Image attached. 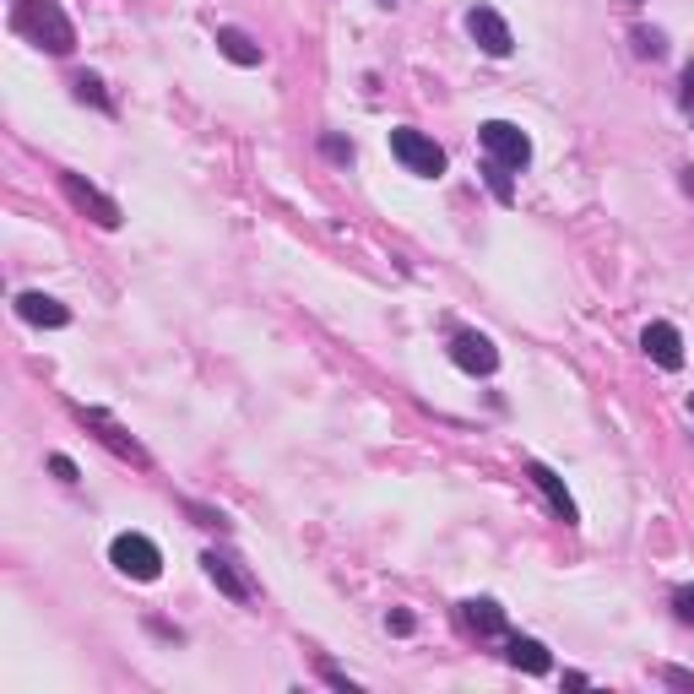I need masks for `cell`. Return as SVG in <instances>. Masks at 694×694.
<instances>
[{
  "mask_svg": "<svg viewBox=\"0 0 694 694\" xmlns=\"http://www.w3.org/2000/svg\"><path fill=\"white\" fill-rule=\"evenodd\" d=\"M634 50H640V55H651V61H662V50H668V44H662V33H634Z\"/></svg>",
  "mask_w": 694,
  "mask_h": 694,
  "instance_id": "18",
  "label": "cell"
},
{
  "mask_svg": "<svg viewBox=\"0 0 694 694\" xmlns=\"http://www.w3.org/2000/svg\"><path fill=\"white\" fill-rule=\"evenodd\" d=\"M690 413H694V396H690Z\"/></svg>",
  "mask_w": 694,
  "mask_h": 694,
  "instance_id": "24",
  "label": "cell"
},
{
  "mask_svg": "<svg viewBox=\"0 0 694 694\" xmlns=\"http://www.w3.org/2000/svg\"><path fill=\"white\" fill-rule=\"evenodd\" d=\"M391 152H396V163L407 174H424V180H440L445 174V147L435 136H424V130H413V126L391 130Z\"/></svg>",
  "mask_w": 694,
  "mask_h": 694,
  "instance_id": "2",
  "label": "cell"
},
{
  "mask_svg": "<svg viewBox=\"0 0 694 694\" xmlns=\"http://www.w3.org/2000/svg\"><path fill=\"white\" fill-rule=\"evenodd\" d=\"M325 152H331V158H342V163H353V147H348V141H337V136H325Z\"/></svg>",
  "mask_w": 694,
  "mask_h": 694,
  "instance_id": "20",
  "label": "cell"
},
{
  "mask_svg": "<svg viewBox=\"0 0 694 694\" xmlns=\"http://www.w3.org/2000/svg\"><path fill=\"white\" fill-rule=\"evenodd\" d=\"M17 28L33 44H44L50 55H71L76 50V28L61 11V0H17Z\"/></svg>",
  "mask_w": 694,
  "mask_h": 694,
  "instance_id": "1",
  "label": "cell"
},
{
  "mask_svg": "<svg viewBox=\"0 0 694 694\" xmlns=\"http://www.w3.org/2000/svg\"><path fill=\"white\" fill-rule=\"evenodd\" d=\"M640 348L651 353V364H662V370H684V337H679V325L651 320V325L640 331Z\"/></svg>",
  "mask_w": 694,
  "mask_h": 694,
  "instance_id": "7",
  "label": "cell"
},
{
  "mask_svg": "<svg viewBox=\"0 0 694 694\" xmlns=\"http://www.w3.org/2000/svg\"><path fill=\"white\" fill-rule=\"evenodd\" d=\"M673 602H679V619H690V624H694V586H679V591H673Z\"/></svg>",
  "mask_w": 694,
  "mask_h": 694,
  "instance_id": "19",
  "label": "cell"
},
{
  "mask_svg": "<svg viewBox=\"0 0 694 694\" xmlns=\"http://www.w3.org/2000/svg\"><path fill=\"white\" fill-rule=\"evenodd\" d=\"M450 359H456L467 375H494V370H500V348H494L483 331H456V337H450Z\"/></svg>",
  "mask_w": 694,
  "mask_h": 694,
  "instance_id": "6",
  "label": "cell"
},
{
  "mask_svg": "<svg viewBox=\"0 0 694 694\" xmlns=\"http://www.w3.org/2000/svg\"><path fill=\"white\" fill-rule=\"evenodd\" d=\"M679 185H684V195L694 201V163H690V169H679Z\"/></svg>",
  "mask_w": 694,
  "mask_h": 694,
  "instance_id": "23",
  "label": "cell"
},
{
  "mask_svg": "<svg viewBox=\"0 0 694 694\" xmlns=\"http://www.w3.org/2000/svg\"><path fill=\"white\" fill-rule=\"evenodd\" d=\"M109 559H115V569L130 575V580H158V575H163V554H158V543L141 537V532H120V537L109 543Z\"/></svg>",
  "mask_w": 694,
  "mask_h": 694,
  "instance_id": "4",
  "label": "cell"
},
{
  "mask_svg": "<svg viewBox=\"0 0 694 694\" xmlns=\"http://www.w3.org/2000/svg\"><path fill=\"white\" fill-rule=\"evenodd\" d=\"M201 565H206V580H212V586H223L234 602H250V580H239V575H234V559H217V554H206Z\"/></svg>",
  "mask_w": 694,
  "mask_h": 694,
  "instance_id": "13",
  "label": "cell"
},
{
  "mask_svg": "<svg viewBox=\"0 0 694 694\" xmlns=\"http://www.w3.org/2000/svg\"><path fill=\"white\" fill-rule=\"evenodd\" d=\"M17 316L28 320V325H65L71 310H65L61 299H50V293H22V299H17Z\"/></svg>",
  "mask_w": 694,
  "mask_h": 694,
  "instance_id": "10",
  "label": "cell"
},
{
  "mask_svg": "<svg viewBox=\"0 0 694 694\" xmlns=\"http://www.w3.org/2000/svg\"><path fill=\"white\" fill-rule=\"evenodd\" d=\"M217 50L234 65H260V44H250L239 28H217Z\"/></svg>",
  "mask_w": 694,
  "mask_h": 694,
  "instance_id": "14",
  "label": "cell"
},
{
  "mask_svg": "<svg viewBox=\"0 0 694 694\" xmlns=\"http://www.w3.org/2000/svg\"><path fill=\"white\" fill-rule=\"evenodd\" d=\"M467 33H472V39H478V50H483V55H494V61H505L510 50H515L510 22L494 11V6H472V11H467Z\"/></svg>",
  "mask_w": 694,
  "mask_h": 694,
  "instance_id": "5",
  "label": "cell"
},
{
  "mask_svg": "<svg viewBox=\"0 0 694 694\" xmlns=\"http://www.w3.org/2000/svg\"><path fill=\"white\" fill-rule=\"evenodd\" d=\"M380 6H391V0H380Z\"/></svg>",
  "mask_w": 694,
  "mask_h": 694,
  "instance_id": "25",
  "label": "cell"
},
{
  "mask_svg": "<svg viewBox=\"0 0 694 694\" xmlns=\"http://www.w3.org/2000/svg\"><path fill=\"white\" fill-rule=\"evenodd\" d=\"M478 141H483V152H489L500 169H510V174H521V169L532 163V141H526V130L510 126V120H483V126H478Z\"/></svg>",
  "mask_w": 694,
  "mask_h": 694,
  "instance_id": "3",
  "label": "cell"
},
{
  "mask_svg": "<svg viewBox=\"0 0 694 694\" xmlns=\"http://www.w3.org/2000/svg\"><path fill=\"white\" fill-rule=\"evenodd\" d=\"M461 624L478 630V634H505V613H500V602L472 597V602H461Z\"/></svg>",
  "mask_w": 694,
  "mask_h": 694,
  "instance_id": "12",
  "label": "cell"
},
{
  "mask_svg": "<svg viewBox=\"0 0 694 694\" xmlns=\"http://www.w3.org/2000/svg\"><path fill=\"white\" fill-rule=\"evenodd\" d=\"M668 684H679V690H694V673H679V668H673V673H668Z\"/></svg>",
  "mask_w": 694,
  "mask_h": 694,
  "instance_id": "22",
  "label": "cell"
},
{
  "mask_svg": "<svg viewBox=\"0 0 694 694\" xmlns=\"http://www.w3.org/2000/svg\"><path fill=\"white\" fill-rule=\"evenodd\" d=\"M526 478H532V483L548 494V505H554V515H559V521H569V526L580 521V510H575V500H569L565 483L554 478V467H543V461H526Z\"/></svg>",
  "mask_w": 694,
  "mask_h": 694,
  "instance_id": "8",
  "label": "cell"
},
{
  "mask_svg": "<svg viewBox=\"0 0 694 694\" xmlns=\"http://www.w3.org/2000/svg\"><path fill=\"white\" fill-rule=\"evenodd\" d=\"M50 467H55V478H65V483H76V467H71L65 456H50Z\"/></svg>",
  "mask_w": 694,
  "mask_h": 694,
  "instance_id": "21",
  "label": "cell"
},
{
  "mask_svg": "<svg viewBox=\"0 0 694 694\" xmlns=\"http://www.w3.org/2000/svg\"><path fill=\"white\" fill-rule=\"evenodd\" d=\"M76 98H93L98 109H109V98H104V82H98V76H76Z\"/></svg>",
  "mask_w": 694,
  "mask_h": 694,
  "instance_id": "17",
  "label": "cell"
},
{
  "mask_svg": "<svg viewBox=\"0 0 694 694\" xmlns=\"http://www.w3.org/2000/svg\"><path fill=\"white\" fill-rule=\"evenodd\" d=\"M61 185H65V195H71L76 206L98 212V223H104V228H120V206H115L109 195H98L93 185H82V174H61Z\"/></svg>",
  "mask_w": 694,
  "mask_h": 694,
  "instance_id": "9",
  "label": "cell"
},
{
  "mask_svg": "<svg viewBox=\"0 0 694 694\" xmlns=\"http://www.w3.org/2000/svg\"><path fill=\"white\" fill-rule=\"evenodd\" d=\"M505 662H510V668H521V673H548V668H554L548 645H543V640H526V634H515V640H510Z\"/></svg>",
  "mask_w": 694,
  "mask_h": 694,
  "instance_id": "11",
  "label": "cell"
},
{
  "mask_svg": "<svg viewBox=\"0 0 694 694\" xmlns=\"http://www.w3.org/2000/svg\"><path fill=\"white\" fill-rule=\"evenodd\" d=\"M82 424H93V429H104L98 440H104V445H115L120 456H130V461H147V456H141V445H136V440H126V435H120V429H115V424H109V418H104L98 407H93V413L82 407Z\"/></svg>",
  "mask_w": 694,
  "mask_h": 694,
  "instance_id": "15",
  "label": "cell"
},
{
  "mask_svg": "<svg viewBox=\"0 0 694 694\" xmlns=\"http://www.w3.org/2000/svg\"><path fill=\"white\" fill-rule=\"evenodd\" d=\"M483 174H489V190H494V195H500V201H510V195H515V190H510V169H500V163H494V158H489V163H483Z\"/></svg>",
  "mask_w": 694,
  "mask_h": 694,
  "instance_id": "16",
  "label": "cell"
}]
</instances>
